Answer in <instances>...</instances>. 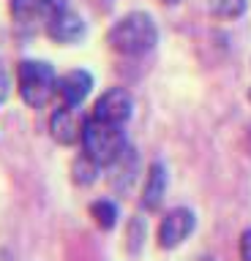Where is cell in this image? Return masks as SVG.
Instances as JSON below:
<instances>
[{
  "mask_svg": "<svg viewBox=\"0 0 251 261\" xmlns=\"http://www.w3.org/2000/svg\"><path fill=\"white\" fill-rule=\"evenodd\" d=\"M109 46L118 55H128V57H140L148 55L153 46L158 44V28L153 22L150 14L145 11H131L109 28L107 33Z\"/></svg>",
  "mask_w": 251,
  "mask_h": 261,
  "instance_id": "obj_1",
  "label": "cell"
},
{
  "mask_svg": "<svg viewBox=\"0 0 251 261\" xmlns=\"http://www.w3.org/2000/svg\"><path fill=\"white\" fill-rule=\"evenodd\" d=\"M128 150L126 144V130L123 125H112V122L101 120H85L82 128V152L99 166H112L120 155Z\"/></svg>",
  "mask_w": 251,
  "mask_h": 261,
  "instance_id": "obj_2",
  "label": "cell"
},
{
  "mask_svg": "<svg viewBox=\"0 0 251 261\" xmlns=\"http://www.w3.org/2000/svg\"><path fill=\"white\" fill-rule=\"evenodd\" d=\"M17 90L30 109H41L58 95V73L44 60H22L17 65Z\"/></svg>",
  "mask_w": 251,
  "mask_h": 261,
  "instance_id": "obj_3",
  "label": "cell"
},
{
  "mask_svg": "<svg viewBox=\"0 0 251 261\" xmlns=\"http://www.w3.org/2000/svg\"><path fill=\"white\" fill-rule=\"evenodd\" d=\"M194 228H197V218H194L191 210H186V207L169 210L158 223V245L164 250L180 248V245L194 234Z\"/></svg>",
  "mask_w": 251,
  "mask_h": 261,
  "instance_id": "obj_4",
  "label": "cell"
},
{
  "mask_svg": "<svg viewBox=\"0 0 251 261\" xmlns=\"http://www.w3.org/2000/svg\"><path fill=\"white\" fill-rule=\"evenodd\" d=\"M131 112H134L131 93L123 87H112L107 93H101V98L93 106V117L101 122H112V125H126L131 120Z\"/></svg>",
  "mask_w": 251,
  "mask_h": 261,
  "instance_id": "obj_5",
  "label": "cell"
},
{
  "mask_svg": "<svg viewBox=\"0 0 251 261\" xmlns=\"http://www.w3.org/2000/svg\"><path fill=\"white\" fill-rule=\"evenodd\" d=\"M82 128H85V120L77 114V106H58L52 114H50V130H52V139L63 147H71L77 142H82Z\"/></svg>",
  "mask_w": 251,
  "mask_h": 261,
  "instance_id": "obj_6",
  "label": "cell"
},
{
  "mask_svg": "<svg viewBox=\"0 0 251 261\" xmlns=\"http://www.w3.org/2000/svg\"><path fill=\"white\" fill-rule=\"evenodd\" d=\"M47 33L58 44H74V41H79L85 36V19L79 14L69 11V8H63V11L52 14L47 19Z\"/></svg>",
  "mask_w": 251,
  "mask_h": 261,
  "instance_id": "obj_7",
  "label": "cell"
},
{
  "mask_svg": "<svg viewBox=\"0 0 251 261\" xmlns=\"http://www.w3.org/2000/svg\"><path fill=\"white\" fill-rule=\"evenodd\" d=\"M93 90V76L82 68H74L58 79V95L66 106H82V101Z\"/></svg>",
  "mask_w": 251,
  "mask_h": 261,
  "instance_id": "obj_8",
  "label": "cell"
},
{
  "mask_svg": "<svg viewBox=\"0 0 251 261\" xmlns=\"http://www.w3.org/2000/svg\"><path fill=\"white\" fill-rule=\"evenodd\" d=\"M164 193H167V169L164 163H150L148 169V177H145V188H142V207L153 212L161 207L164 201Z\"/></svg>",
  "mask_w": 251,
  "mask_h": 261,
  "instance_id": "obj_9",
  "label": "cell"
},
{
  "mask_svg": "<svg viewBox=\"0 0 251 261\" xmlns=\"http://www.w3.org/2000/svg\"><path fill=\"white\" fill-rule=\"evenodd\" d=\"M90 218L96 220V226H99V228L109 231V228H115V226H118V218H120L118 204H115V201H109V199L93 201V204H90Z\"/></svg>",
  "mask_w": 251,
  "mask_h": 261,
  "instance_id": "obj_10",
  "label": "cell"
},
{
  "mask_svg": "<svg viewBox=\"0 0 251 261\" xmlns=\"http://www.w3.org/2000/svg\"><path fill=\"white\" fill-rule=\"evenodd\" d=\"M205 6L218 19H238L246 11V0H205Z\"/></svg>",
  "mask_w": 251,
  "mask_h": 261,
  "instance_id": "obj_11",
  "label": "cell"
},
{
  "mask_svg": "<svg viewBox=\"0 0 251 261\" xmlns=\"http://www.w3.org/2000/svg\"><path fill=\"white\" fill-rule=\"evenodd\" d=\"M11 14L19 22H30L44 14V0H11Z\"/></svg>",
  "mask_w": 251,
  "mask_h": 261,
  "instance_id": "obj_12",
  "label": "cell"
},
{
  "mask_svg": "<svg viewBox=\"0 0 251 261\" xmlns=\"http://www.w3.org/2000/svg\"><path fill=\"white\" fill-rule=\"evenodd\" d=\"M99 171H101L99 163L90 161V158H87V155L82 152V155H79V158L74 161V182H79V185H90Z\"/></svg>",
  "mask_w": 251,
  "mask_h": 261,
  "instance_id": "obj_13",
  "label": "cell"
},
{
  "mask_svg": "<svg viewBox=\"0 0 251 261\" xmlns=\"http://www.w3.org/2000/svg\"><path fill=\"white\" fill-rule=\"evenodd\" d=\"M145 237V223L140 218H134L131 223H128V240H131V250H140V242Z\"/></svg>",
  "mask_w": 251,
  "mask_h": 261,
  "instance_id": "obj_14",
  "label": "cell"
},
{
  "mask_svg": "<svg viewBox=\"0 0 251 261\" xmlns=\"http://www.w3.org/2000/svg\"><path fill=\"white\" fill-rule=\"evenodd\" d=\"M240 261H251V228L240 234Z\"/></svg>",
  "mask_w": 251,
  "mask_h": 261,
  "instance_id": "obj_15",
  "label": "cell"
},
{
  "mask_svg": "<svg viewBox=\"0 0 251 261\" xmlns=\"http://www.w3.org/2000/svg\"><path fill=\"white\" fill-rule=\"evenodd\" d=\"M66 8V0H44V14H47V19H50L52 14H58Z\"/></svg>",
  "mask_w": 251,
  "mask_h": 261,
  "instance_id": "obj_16",
  "label": "cell"
},
{
  "mask_svg": "<svg viewBox=\"0 0 251 261\" xmlns=\"http://www.w3.org/2000/svg\"><path fill=\"white\" fill-rule=\"evenodd\" d=\"M9 90H11V82H9V73L3 71V65H0V103L9 98Z\"/></svg>",
  "mask_w": 251,
  "mask_h": 261,
  "instance_id": "obj_17",
  "label": "cell"
},
{
  "mask_svg": "<svg viewBox=\"0 0 251 261\" xmlns=\"http://www.w3.org/2000/svg\"><path fill=\"white\" fill-rule=\"evenodd\" d=\"M164 6H175V3H180V0H161Z\"/></svg>",
  "mask_w": 251,
  "mask_h": 261,
  "instance_id": "obj_18",
  "label": "cell"
},
{
  "mask_svg": "<svg viewBox=\"0 0 251 261\" xmlns=\"http://www.w3.org/2000/svg\"><path fill=\"white\" fill-rule=\"evenodd\" d=\"M248 98H251V90H248Z\"/></svg>",
  "mask_w": 251,
  "mask_h": 261,
  "instance_id": "obj_19",
  "label": "cell"
}]
</instances>
